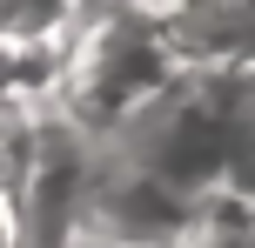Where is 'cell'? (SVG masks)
<instances>
[{
	"label": "cell",
	"mask_w": 255,
	"mask_h": 248,
	"mask_svg": "<svg viewBox=\"0 0 255 248\" xmlns=\"http://www.w3.org/2000/svg\"><path fill=\"white\" fill-rule=\"evenodd\" d=\"M181 74H188V61L154 7H88L67 27L54 107L94 141H108L134 114H148Z\"/></svg>",
	"instance_id": "cell-1"
},
{
	"label": "cell",
	"mask_w": 255,
	"mask_h": 248,
	"mask_svg": "<svg viewBox=\"0 0 255 248\" xmlns=\"http://www.w3.org/2000/svg\"><path fill=\"white\" fill-rule=\"evenodd\" d=\"M101 141L88 128L47 107L27 134V155L13 161L7 195H13V222H20V248H67L81 228V201H88Z\"/></svg>",
	"instance_id": "cell-2"
},
{
	"label": "cell",
	"mask_w": 255,
	"mask_h": 248,
	"mask_svg": "<svg viewBox=\"0 0 255 248\" xmlns=\"http://www.w3.org/2000/svg\"><path fill=\"white\" fill-rule=\"evenodd\" d=\"M202 201L208 195H181L175 181L148 174L141 161H128L121 148L101 141L88 201H81V228L74 242H148V248H188L202 228Z\"/></svg>",
	"instance_id": "cell-3"
},
{
	"label": "cell",
	"mask_w": 255,
	"mask_h": 248,
	"mask_svg": "<svg viewBox=\"0 0 255 248\" xmlns=\"http://www.w3.org/2000/svg\"><path fill=\"white\" fill-rule=\"evenodd\" d=\"M67 34H7L0 27V114H34L54 107Z\"/></svg>",
	"instance_id": "cell-4"
},
{
	"label": "cell",
	"mask_w": 255,
	"mask_h": 248,
	"mask_svg": "<svg viewBox=\"0 0 255 248\" xmlns=\"http://www.w3.org/2000/svg\"><path fill=\"white\" fill-rule=\"evenodd\" d=\"M188 248H255V208H242L235 195H208L202 201V228H195Z\"/></svg>",
	"instance_id": "cell-5"
},
{
	"label": "cell",
	"mask_w": 255,
	"mask_h": 248,
	"mask_svg": "<svg viewBox=\"0 0 255 248\" xmlns=\"http://www.w3.org/2000/svg\"><path fill=\"white\" fill-rule=\"evenodd\" d=\"M88 0H0V27L7 34H67Z\"/></svg>",
	"instance_id": "cell-6"
},
{
	"label": "cell",
	"mask_w": 255,
	"mask_h": 248,
	"mask_svg": "<svg viewBox=\"0 0 255 248\" xmlns=\"http://www.w3.org/2000/svg\"><path fill=\"white\" fill-rule=\"evenodd\" d=\"M222 195H235L242 208H255V128L235 141V155H229V174H222Z\"/></svg>",
	"instance_id": "cell-7"
},
{
	"label": "cell",
	"mask_w": 255,
	"mask_h": 248,
	"mask_svg": "<svg viewBox=\"0 0 255 248\" xmlns=\"http://www.w3.org/2000/svg\"><path fill=\"white\" fill-rule=\"evenodd\" d=\"M0 248H20V222H13V195L0 181Z\"/></svg>",
	"instance_id": "cell-8"
},
{
	"label": "cell",
	"mask_w": 255,
	"mask_h": 248,
	"mask_svg": "<svg viewBox=\"0 0 255 248\" xmlns=\"http://www.w3.org/2000/svg\"><path fill=\"white\" fill-rule=\"evenodd\" d=\"M67 248H148V242H67Z\"/></svg>",
	"instance_id": "cell-9"
},
{
	"label": "cell",
	"mask_w": 255,
	"mask_h": 248,
	"mask_svg": "<svg viewBox=\"0 0 255 248\" xmlns=\"http://www.w3.org/2000/svg\"><path fill=\"white\" fill-rule=\"evenodd\" d=\"M88 7H154V0H88ZM81 7V13H88Z\"/></svg>",
	"instance_id": "cell-10"
}]
</instances>
